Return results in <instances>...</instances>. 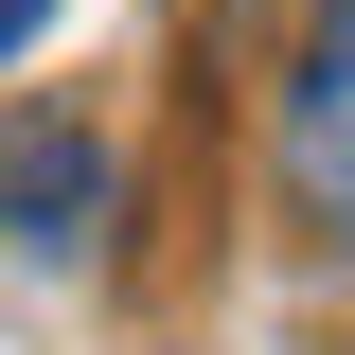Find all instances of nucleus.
Returning <instances> with one entry per match:
<instances>
[{
	"instance_id": "f03ea898",
	"label": "nucleus",
	"mask_w": 355,
	"mask_h": 355,
	"mask_svg": "<svg viewBox=\"0 0 355 355\" xmlns=\"http://www.w3.org/2000/svg\"><path fill=\"white\" fill-rule=\"evenodd\" d=\"M107 231V142L89 125H0V249L18 266H71Z\"/></svg>"
},
{
	"instance_id": "7ed1b4c3",
	"label": "nucleus",
	"mask_w": 355,
	"mask_h": 355,
	"mask_svg": "<svg viewBox=\"0 0 355 355\" xmlns=\"http://www.w3.org/2000/svg\"><path fill=\"white\" fill-rule=\"evenodd\" d=\"M53 36V0H0V71H18V53H36Z\"/></svg>"
},
{
	"instance_id": "f257e3e1",
	"label": "nucleus",
	"mask_w": 355,
	"mask_h": 355,
	"mask_svg": "<svg viewBox=\"0 0 355 355\" xmlns=\"http://www.w3.org/2000/svg\"><path fill=\"white\" fill-rule=\"evenodd\" d=\"M284 196H302L320 249H355V0L302 18V71H284Z\"/></svg>"
}]
</instances>
